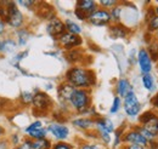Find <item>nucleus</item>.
<instances>
[{"label":"nucleus","instance_id":"nucleus-1","mask_svg":"<svg viewBox=\"0 0 158 149\" xmlns=\"http://www.w3.org/2000/svg\"><path fill=\"white\" fill-rule=\"evenodd\" d=\"M64 81L69 83L76 89L90 90L96 85V74L90 68L73 66L66 72Z\"/></svg>","mask_w":158,"mask_h":149},{"label":"nucleus","instance_id":"nucleus-2","mask_svg":"<svg viewBox=\"0 0 158 149\" xmlns=\"http://www.w3.org/2000/svg\"><path fill=\"white\" fill-rule=\"evenodd\" d=\"M91 104H93V97L90 90H81V89H76L68 103V106L78 114L89 113V111L93 108Z\"/></svg>","mask_w":158,"mask_h":149},{"label":"nucleus","instance_id":"nucleus-3","mask_svg":"<svg viewBox=\"0 0 158 149\" xmlns=\"http://www.w3.org/2000/svg\"><path fill=\"white\" fill-rule=\"evenodd\" d=\"M32 113L35 116H46L54 108V101L46 92L37 91L32 102Z\"/></svg>","mask_w":158,"mask_h":149},{"label":"nucleus","instance_id":"nucleus-4","mask_svg":"<svg viewBox=\"0 0 158 149\" xmlns=\"http://www.w3.org/2000/svg\"><path fill=\"white\" fill-rule=\"evenodd\" d=\"M6 24L12 29H21L24 24V15L21 12V10L17 7V2L10 1L9 4V15L5 19Z\"/></svg>","mask_w":158,"mask_h":149},{"label":"nucleus","instance_id":"nucleus-5","mask_svg":"<svg viewBox=\"0 0 158 149\" xmlns=\"http://www.w3.org/2000/svg\"><path fill=\"white\" fill-rule=\"evenodd\" d=\"M123 107H124V112L128 116H138L141 112V103L139 101L138 96L135 91L129 92L124 98H123Z\"/></svg>","mask_w":158,"mask_h":149},{"label":"nucleus","instance_id":"nucleus-6","mask_svg":"<svg viewBox=\"0 0 158 149\" xmlns=\"http://www.w3.org/2000/svg\"><path fill=\"white\" fill-rule=\"evenodd\" d=\"M86 22L94 27H107L111 26L112 19H111V14L108 10L101 9L99 7L96 11H94L93 14H90L88 16Z\"/></svg>","mask_w":158,"mask_h":149},{"label":"nucleus","instance_id":"nucleus-7","mask_svg":"<svg viewBox=\"0 0 158 149\" xmlns=\"http://www.w3.org/2000/svg\"><path fill=\"white\" fill-rule=\"evenodd\" d=\"M56 41H57V44L60 46L62 49H64L66 51L77 49L79 46H81V44H83V39H81L80 35H74V34H71L68 32H64Z\"/></svg>","mask_w":158,"mask_h":149},{"label":"nucleus","instance_id":"nucleus-8","mask_svg":"<svg viewBox=\"0 0 158 149\" xmlns=\"http://www.w3.org/2000/svg\"><path fill=\"white\" fill-rule=\"evenodd\" d=\"M122 143L123 144H135V146H141L143 148H147L148 141L135 127V129H131V130L124 132L123 138H122Z\"/></svg>","mask_w":158,"mask_h":149},{"label":"nucleus","instance_id":"nucleus-9","mask_svg":"<svg viewBox=\"0 0 158 149\" xmlns=\"http://www.w3.org/2000/svg\"><path fill=\"white\" fill-rule=\"evenodd\" d=\"M46 32L50 37L55 40H57L64 32H66V26H64V22L61 18H59L57 16L52 17L51 19L48 21V24H46Z\"/></svg>","mask_w":158,"mask_h":149},{"label":"nucleus","instance_id":"nucleus-10","mask_svg":"<svg viewBox=\"0 0 158 149\" xmlns=\"http://www.w3.org/2000/svg\"><path fill=\"white\" fill-rule=\"evenodd\" d=\"M138 64L142 74H151L153 69V62L146 47H141L138 51Z\"/></svg>","mask_w":158,"mask_h":149},{"label":"nucleus","instance_id":"nucleus-11","mask_svg":"<svg viewBox=\"0 0 158 149\" xmlns=\"http://www.w3.org/2000/svg\"><path fill=\"white\" fill-rule=\"evenodd\" d=\"M48 132H50L59 142H64L69 137V129L64 124L60 123H50L48 126Z\"/></svg>","mask_w":158,"mask_h":149},{"label":"nucleus","instance_id":"nucleus-12","mask_svg":"<svg viewBox=\"0 0 158 149\" xmlns=\"http://www.w3.org/2000/svg\"><path fill=\"white\" fill-rule=\"evenodd\" d=\"M74 91H76V87H73L69 83H67V81L60 83L59 86H57V97H59L61 104L67 106L69 103V99H71Z\"/></svg>","mask_w":158,"mask_h":149},{"label":"nucleus","instance_id":"nucleus-13","mask_svg":"<svg viewBox=\"0 0 158 149\" xmlns=\"http://www.w3.org/2000/svg\"><path fill=\"white\" fill-rule=\"evenodd\" d=\"M108 33L112 39H125L131 33V29L123 23H112L108 26Z\"/></svg>","mask_w":158,"mask_h":149},{"label":"nucleus","instance_id":"nucleus-14","mask_svg":"<svg viewBox=\"0 0 158 149\" xmlns=\"http://www.w3.org/2000/svg\"><path fill=\"white\" fill-rule=\"evenodd\" d=\"M76 9L83 11L85 15L89 16L90 14H93L99 9V4L95 0H78L76 4Z\"/></svg>","mask_w":158,"mask_h":149},{"label":"nucleus","instance_id":"nucleus-15","mask_svg":"<svg viewBox=\"0 0 158 149\" xmlns=\"http://www.w3.org/2000/svg\"><path fill=\"white\" fill-rule=\"evenodd\" d=\"M134 91L133 89V85L130 84V81L125 78H122L117 81V85H116V92H117V96L120 97V98H124L129 92Z\"/></svg>","mask_w":158,"mask_h":149},{"label":"nucleus","instance_id":"nucleus-16","mask_svg":"<svg viewBox=\"0 0 158 149\" xmlns=\"http://www.w3.org/2000/svg\"><path fill=\"white\" fill-rule=\"evenodd\" d=\"M72 124H73L74 127L83 131H89L95 127L94 118H77V119L72 120Z\"/></svg>","mask_w":158,"mask_h":149},{"label":"nucleus","instance_id":"nucleus-17","mask_svg":"<svg viewBox=\"0 0 158 149\" xmlns=\"http://www.w3.org/2000/svg\"><path fill=\"white\" fill-rule=\"evenodd\" d=\"M37 15L39 16L41 19H51L52 17H55V12H54V9L52 6L45 4V2H38V6H37Z\"/></svg>","mask_w":158,"mask_h":149},{"label":"nucleus","instance_id":"nucleus-18","mask_svg":"<svg viewBox=\"0 0 158 149\" xmlns=\"http://www.w3.org/2000/svg\"><path fill=\"white\" fill-rule=\"evenodd\" d=\"M141 127H143L146 131H148L153 137L155 139H158V115L157 113H155L148 121H146L143 125H140Z\"/></svg>","mask_w":158,"mask_h":149},{"label":"nucleus","instance_id":"nucleus-19","mask_svg":"<svg viewBox=\"0 0 158 149\" xmlns=\"http://www.w3.org/2000/svg\"><path fill=\"white\" fill-rule=\"evenodd\" d=\"M66 58L69 63H79L81 62L84 58H85V55L83 52V50H80L79 47L77 49H73V50H69V51H66Z\"/></svg>","mask_w":158,"mask_h":149},{"label":"nucleus","instance_id":"nucleus-20","mask_svg":"<svg viewBox=\"0 0 158 149\" xmlns=\"http://www.w3.org/2000/svg\"><path fill=\"white\" fill-rule=\"evenodd\" d=\"M141 83H142V86L147 90V91H153L156 85H155V78L151 74H142L141 75Z\"/></svg>","mask_w":158,"mask_h":149},{"label":"nucleus","instance_id":"nucleus-21","mask_svg":"<svg viewBox=\"0 0 158 149\" xmlns=\"http://www.w3.org/2000/svg\"><path fill=\"white\" fill-rule=\"evenodd\" d=\"M95 125L103 127L105 130H107L110 133H112L113 131L116 130L113 123H112L110 119H107V118H101V116H100V118H98V119H95Z\"/></svg>","mask_w":158,"mask_h":149},{"label":"nucleus","instance_id":"nucleus-22","mask_svg":"<svg viewBox=\"0 0 158 149\" xmlns=\"http://www.w3.org/2000/svg\"><path fill=\"white\" fill-rule=\"evenodd\" d=\"M64 26H66V32L74 34V35H80L81 33V27L77 24L76 22L71 21V19H66L64 21Z\"/></svg>","mask_w":158,"mask_h":149},{"label":"nucleus","instance_id":"nucleus-23","mask_svg":"<svg viewBox=\"0 0 158 149\" xmlns=\"http://www.w3.org/2000/svg\"><path fill=\"white\" fill-rule=\"evenodd\" d=\"M27 137L32 141H35V139H43V138H46L48 136V129L45 127H41V129H38V130L31 131L28 133H26Z\"/></svg>","mask_w":158,"mask_h":149},{"label":"nucleus","instance_id":"nucleus-24","mask_svg":"<svg viewBox=\"0 0 158 149\" xmlns=\"http://www.w3.org/2000/svg\"><path fill=\"white\" fill-rule=\"evenodd\" d=\"M51 147H52V143L49 138L32 141V149H51Z\"/></svg>","mask_w":158,"mask_h":149},{"label":"nucleus","instance_id":"nucleus-25","mask_svg":"<svg viewBox=\"0 0 158 149\" xmlns=\"http://www.w3.org/2000/svg\"><path fill=\"white\" fill-rule=\"evenodd\" d=\"M122 12H123V6L120 5L119 2L118 5H116L113 9L110 10V14H111V19L113 23H120V19H122Z\"/></svg>","mask_w":158,"mask_h":149},{"label":"nucleus","instance_id":"nucleus-26","mask_svg":"<svg viewBox=\"0 0 158 149\" xmlns=\"http://www.w3.org/2000/svg\"><path fill=\"white\" fill-rule=\"evenodd\" d=\"M147 52L151 57L153 63H158V42L155 40H152V42H150L148 47H147Z\"/></svg>","mask_w":158,"mask_h":149},{"label":"nucleus","instance_id":"nucleus-27","mask_svg":"<svg viewBox=\"0 0 158 149\" xmlns=\"http://www.w3.org/2000/svg\"><path fill=\"white\" fill-rule=\"evenodd\" d=\"M17 35H19V40H17V44L20 45V46H23L26 42H27V40L29 39V35H31V32L26 28V27H23V28H21L17 30Z\"/></svg>","mask_w":158,"mask_h":149},{"label":"nucleus","instance_id":"nucleus-28","mask_svg":"<svg viewBox=\"0 0 158 149\" xmlns=\"http://www.w3.org/2000/svg\"><path fill=\"white\" fill-rule=\"evenodd\" d=\"M146 29L147 33L150 34H155L158 32V16H155L153 18H151L148 22H146Z\"/></svg>","mask_w":158,"mask_h":149},{"label":"nucleus","instance_id":"nucleus-29","mask_svg":"<svg viewBox=\"0 0 158 149\" xmlns=\"http://www.w3.org/2000/svg\"><path fill=\"white\" fill-rule=\"evenodd\" d=\"M99 6H101V9H105V10H111L113 9L116 5H118L119 1L118 0H101V1H98Z\"/></svg>","mask_w":158,"mask_h":149},{"label":"nucleus","instance_id":"nucleus-30","mask_svg":"<svg viewBox=\"0 0 158 149\" xmlns=\"http://www.w3.org/2000/svg\"><path fill=\"white\" fill-rule=\"evenodd\" d=\"M122 104H123L122 98L118 97V96H114L113 103H112V106H111V108H110V113H111V114H117V113L119 112V109L122 108Z\"/></svg>","mask_w":158,"mask_h":149},{"label":"nucleus","instance_id":"nucleus-31","mask_svg":"<svg viewBox=\"0 0 158 149\" xmlns=\"http://www.w3.org/2000/svg\"><path fill=\"white\" fill-rule=\"evenodd\" d=\"M33 97H34V93L22 92L20 96L21 103L24 104V106H29V104H32V102H33Z\"/></svg>","mask_w":158,"mask_h":149},{"label":"nucleus","instance_id":"nucleus-32","mask_svg":"<svg viewBox=\"0 0 158 149\" xmlns=\"http://www.w3.org/2000/svg\"><path fill=\"white\" fill-rule=\"evenodd\" d=\"M9 4L10 1H0V18L4 21L7 18L9 15Z\"/></svg>","mask_w":158,"mask_h":149},{"label":"nucleus","instance_id":"nucleus-33","mask_svg":"<svg viewBox=\"0 0 158 149\" xmlns=\"http://www.w3.org/2000/svg\"><path fill=\"white\" fill-rule=\"evenodd\" d=\"M123 135H124V126H120L119 129L114 130V147H118L119 144L122 143V138H123Z\"/></svg>","mask_w":158,"mask_h":149},{"label":"nucleus","instance_id":"nucleus-34","mask_svg":"<svg viewBox=\"0 0 158 149\" xmlns=\"http://www.w3.org/2000/svg\"><path fill=\"white\" fill-rule=\"evenodd\" d=\"M38 2L39 1H32V0H23V1H19L17 4H20L22 6L29 9V10H33V9H37L38 6Z\"/></svg>","mask_w":158,"mask_h":149},{"label":"nucleus","instance_id":"nucleus-35","mask_svg":"<svg viewBox=\"0 0 158 149\" xmlns=\"http://www.w3.org/2000/svg\"><path fill=\"white\" fill-rule=\"evenodd\" d=\"M14 149H32V139L26 137L19 146H16Z\"/></svg>","mask_w":158,"mask_h":149},{"label":"nucleus","instance_id":"nucleus-36","mask_svg":"<svg viewBox=\"0 0 158 149\" xmlns=\"http://www.w3.org/2000/svg\"><path fill=\"white\" fill-rule=\"evenodd\" d=\"M41 127H44V126H43V123H41L40 120H35V121H33L32 124L28 125V127L26 129V133H28V132H31V131L41 129Z\"/></svg>","mask_w":158,"mask_h":149},{"label":"nucleus","instance_id":"nucleus-37","mask_svg":"<svg viewBox=\"0 0 158 149\" xmlns=\"http://www.w3.org/2000/svg\"><path fill=\"white\" fill-rule=\"evenodd\" d=\"M79 149H106V148L103 146H101V144H98V143H89V142H86V143L80 144Z\"/></svg>","mask_w":158,"mask_h":149},{"label":"nucleus","instance_id":"nucleus-38","mask_svg":"<svg viewBox=\"0 0 158 149\" xmlns=\"http://www.w3.org/2000/svg\"><path fill=\"white\" fill-rule=\"evenodd\" d=\"M51 149H73V146L69 143H66V142H57V143L52 144Z\"/></svg>","mask_w":158,"mask_h":149},{"label":"nucleus","instance_id":"nucleus-39","mask_svg":"<svg viewBox=\"0 0 158 149\" xmlns=\"http://www.w3.org/2000/svg\"><path fill=\"white\" fill-rule=\"evenodd\" d=\"M74 15H76V17H77L79 21H86V19H88V15H85L83 11H80V10L76 9V7H74Z\"/></svg>","mask_w":158,"mask_h":149},{"label":"nucleus","instance_id":"nucleus-40","mask_svg":"<svg viewBox=\"0 0 158 149\" xmlns=\"http://www.w3.org/2000/svg\"><path fill=\"white\" fill-rule=\"evenodd\" d=\"M9 103H10V101H9V99L0 97V112H4V111L9 107Z\"/></svg>","mask_w":158,"mask_h":149},{"label":"nucleus","instance_id":"nucleus-41","mask_svg":"<svg viewBox=\"0 0 158 149\" xmlns=\"http://www.w3.org/2000/svg\"><path fill=\"white\" fill-rule=\"evenodd\" d=\"M11 144H14L15 147L16 146H19L21 142H20V137H19V135H16V133H14L12 136H11V142H10Z\"/></svg>","mask_w":158,"mask_h":149},{"label":"nucleus","instance_id":"nucleus-42","mask_svg":"<svg viewBox=\"0 0 158 149\" xmlns=\"http://www.w3.org/2000/svg\"><path fill=\"white\" fill-rule=\"evenodd\" d=\"M120 149H146L141 146H135V144H122Z\"/></svg>","mask_w":158,"mask_h":149},{"label":"nucleus","instance_id":"nucleus-43","mask_svg":"<svg viewBox=\"0 0 158 149\" xmlns=\"http://www.w3.org/2000/svg\"><path fill=\"white\" fill-rule=\"evenodd\" d=\"M146 149H158V139L155 141H150L148 144H147V148Z\"/></svg>","mask_w":158,"mask_h":149},{"label":"nucleus","instance_id":"nucleus-44","mask_svg":"<svg viewBox=\"0 0 158 149\" xmlns=\"http://www.w3.org/2000/svg\"><path fill=\"white\" fill-rule=\"evenodd\" d=\"M6 27H7L6 22H5L4 19L0 18V35H1V34H4V33L6 32Z\"/></svg>","mask_w":158,"mask_h":149},{"label":"nucleus","instance_id":"nucleus-45","mask_svg":"<svg viewBox=\"0 0 158 149\" xmlns=\"http://www.w3.org/2000/svg\"><path fill=\"white\" fill-rule=\"evenodd\" d=\"M151 104H152L153 108L158 109V93H156V95L151 98Z\"/></svg>","mask_w":158,"mask_h":149},{"label":"nucleus","instance_id":"nucleus-46","mask_svg":"<svg viewBox=\"0 0 158 149\" xmlns=\"http://www.w3.org/2000/svg\"><path fill=\"white\" fill-rule=\"evenodd\" d=\"M9 143L7 139H0V149H9Z\"/></svg>","mask_w":158,"mask_h":149},{"label":"nucleus","instance_id":"nucleus-47","mask_svg":"<svg viewBox=\"0 0 158 149\" xmlns=\"http://www.w3.org/2000/svg\"><path fill=\"white\" fill-rule=\"evenodd\" d=\"M26 55H28V51H24V52H21V54H19L17 55V57H16V61L19 62V61H21L22 58H24L26 57Z\"/></svg>","mask_w":158,"mask_h":149},{"label":"nucleus","instance_id":"nucleus-48","mask_svg":"<svg viewBox=\"0 0 158 149\" xmlns=\"http://www.w3.org/2000/svg\"><path fill=\"white\" fill-rule=\"evenodd\" d=\"M1 52H5V46H4V40L0 39V54Z\"/></svg>","mask_w":158,"mask_h":149},{"label":"nucleus","instance_id":"nucleus-49","mask_svg":"<svg viewBox=\"0 0 158 149\" xmlns=\"http://www.w3.org/2000/svg\"><path fill=\"white\" fill-rule=\"evenodd\" d=\"M5 132H6V130H5V129H4V127L0 125V139H1V137L5 135Z\"/></svg>","mask_w":158,"mask_h":149},{"label":"nucleus","instance_id":"nucleus-50","mask_svg":"<svg viewBox=\"0 0 158 149\" xmlns=\"http://www.w3.org/2000/svg\"><path fill=\"white\" fill-rule=\"evenodd\" d=\"M152 9H153V12H155V16H158V4L152 6Z\"/></svg>","mask_w":158,"mask_h":149},{"label":"nucleus","instance_id":"nucleus-51","mask_svg":"<svg viewBox=\"0 0 158 149\" xmlns=\"http://www.w3.org/2000/svg\"><path fill=\"white\" fill-rule=\"evenodd\" d=\"M153 40H155L156 42H158V32H157V33H155V34H153Z\"/></svg>","mask_w":158,"mask_h":149}]
</instances>
